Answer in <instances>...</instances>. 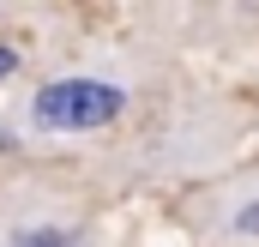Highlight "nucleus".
Returning a JSON list of instances; mask_svg holds the SVG:
<instances>
[{"label":"nucleus","mask_w":259,"mask_h":247,"mask_svg":"<svg viewBox=\"0 0 259 247\" xmlns=\"http://www.w3.org/2000/svg\"><path fill=\"white\" fill-rule=\"evenodd\" d=\"M18 78H24V55L12 43H0V85H18Z\"/></svg>","instance_id":"obj_4"},{"label":"nucleus","mask_w":259,"mask_h":247,"mask_svg":"<svg viewBox=\"0 0 259 247\" xmlns=\"http://www.w3.org/2000/svg\"><path fill=\"white\" fill-rule=\"evenodd\" d=\"M0 247H103L97 205L61 175H0Z\"/></svg>","instance_id":"obj_2"},{"label":"nucleus","mask_w":259,"mask_h":247,"mask_svg":"<svg viewBox=\"0 0 259 247\" xmlns=\"http://www.w3.org/2000/svg\"><path fill=\"white\" fill-rule=\"evenodd\" d=\"M157 66L127 43H97L36 66L12 85L0 109V139L18 151H84L139 127L157 91Z\"/></svg>","instance_id":"obj_1"},{"label":"nucleus","mask_w":259,"mask_h":247,"mask_svg":"<svg viewBox=\"0 0 259 247\" xmlns=\"http://www.w3.org/2000/svg\"><path fill=\"white\" fill-rule=\"evenodd\" d=\"M181 229L193 247H259V163L199 175L181 193Z\"/></svg>","instance_id":"obj_3"}]
</instances>
